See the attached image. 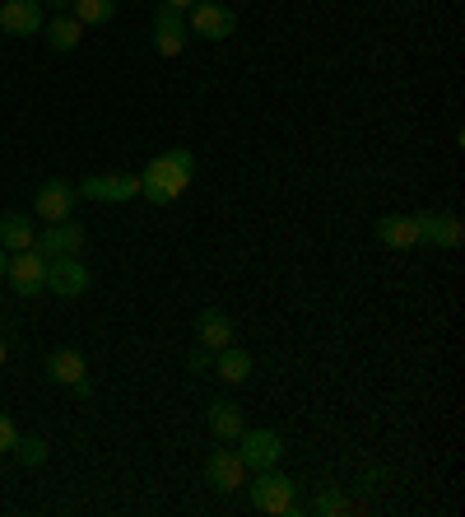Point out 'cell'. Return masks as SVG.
Instances as JSON below:
<instances>
[{
    "instance_id": "15",
    "label": "cell",
    "mask_w": 465,
    "mask_h": 517,
    "mask_svg": "<svg viewBox=\"0 0 465 517\" xmlns=\"http://www.w3.org/2000/svg\"><path fill=\"white\" fill-rule=\"evenodd\" d=\"M205 424H210V434L219 438V443H238V434L247 429V420H242L238 401H210V410H205Z\"/></svg>"
},
{
    "instance_id": "2",
    "label": "cell",
    "mask_w": 465,
    "mask_h": 517,
    "mask_svg": "<svg viewBox=\"0 0 465 517\" xmlns=\"http://www.w3.org/2000/svg\"><path fill=\"white\" fill-rule=\"evenodd\" d=\"M140 177H145V182H159V187L177 201V196L191 187V177H196V154L191 150H163V154L149 159Z\"/></svg>"
},
{
    "instance_id": "26",
    "label": "cell",
    "mask_w": 465,
    "mask_h": 517,
    "mask_svg": "<svg viewBox=\"0 0 465 517\" xmlns=\"http://www.w3.org/2000/svg\"><path fill=\"white\" fill-rule=\"evenodd\" d=\"M70 392L80 396V401H89V396H93V382H89V378H80V382H70Z\"/></svg>"
},
{
    "instance_id": "9",
    "label": "cell",
    "mask_w": 465,
    "mask_h": 517,
    "mask_svg": "<svg viewBox=\"0 0 465 517\" xmlns=\"http://www.w3.org/2000/svg\"><path fill=\"white\" fill-rule=\"evenodd\" d=\"M42 28H47L42 0H0V33H10V38H33Z\"/></svg>"
},
{
    "instance_id": "22",
    "label": "cell",
    "mask_w": 465,
    "mask_h": 517,
    "mask_svg": "<svg viewBox=\"0 0 465 517\" xmlns=\"http://www.w3.org/2000/svg\"><path fill=\"white\" fill-rule=\"evenodd\" d=\"M14 457H19V462L24 466H33V471H38V466H47V457H52V448H47V438H38V434H19L14 438Z\"/></svg>"
},
{
    "instance_id": "7",
    "label": "cell",
    "mask_w": 465,
    "mask_h": 517,
    "mask_svg": "<svg viewBox=\"0 0 465 517\" xmlns=\"http://www.w3.org/2000/svg\"><path fill=\"white\" fill-rule=\"evenodd\" d=\"M186 28L205 42H224V38H233V28H238V14L228 10V5H219V0H196Z\"/></svg>"
},
{
    "instance_id": "24",
    "label": "cell",
    "mask_w": 465,
    "mask_h": 517,
    "mask_svg": "<svg viewBox=\"0 0 465 517\" xmlns=\"http://www.w3.org/2000/svg\"><path fill=\"white\" fill-rule=\"evenodd\" d=\"M14 438H19V429H14V420L5 415V410H0V452H10Z\"/></svg>"
},
{
    "instance_id": "12",
    "label": "cell",
    "mask_w": 465,
    "mask_h": 517,
    "mask_svg": "<svg viewBox=\"0 0 465 517\" xmlns=\"http://www.w3.org/2000/svg\"><path fill=\"white\" fill-rule=\"evenodd\" d=\"M47 289L56 299H80L89 289V271H84L80 257H52L47 261Z\"/></svg>"
},
{
    "instance_id": "28",
    "label": "cell",
    "mask_w": 465,
    "mask_h": 517,
    "mask_svg": "<svg viewBox=\"0 0 465 517\" xmlns=\"http://www.w3.org/2000/svg\"><path fill=\"white\" fill-rule=\"evenodd\" d=\"M5 271H10V252L0 247V280H5Z\"/></svg>"
},
{
    "instance_id": "30",
    "label": "cell",
    "mask_w": 465,
    "mask_h": 517,
    "mask_svg": "<svg viewBox=\"0 0 465 517\" xmlns=\"http://www.w3.org/2000/svg\"><path fill=\"white\" fill-rule=\"evenodd\" d=\"M5 359H10V345H5V336H0V364H5Z\"/></svg>"
},
{
    "instance_id": "3",
    "label": "cell",
    "mask_w": 465,
    "mask_h": 517,
    "mask_svg": "<svg viewBox=\"0 0 465 517\" xmlns=\"http://www.w3.org/2000/svg\"><path fill=\"white\" fill-rule=\"evenodd\" d=\"M10 289L19 299H38L42 289H47V257H42L38 247H28V252H10V271H5Z\"/></svg>"
},
{
    "instance_id": "20",
    "label": "cell",
    "mask_w": 465,
    "mask_h": 517,
    "mask_svg": "<svg viewBox=\"0 0 465 517\" xmlns=\"http://www.w3.org/2000/svg\"><path fill=\"white\" fill-rule=\"evenodd\" d=\"M47 42H52V52H75L84 42V24L75 19V14H56L52 24H47Z\"/></svg>"
},
{
    "instance_id": "18",
    "label": "cell",
    "mask_w": 465,
    "mask_h": 517,
    "mask_svg": "<svg viewBox=\"0 0 465 517\" xmlns=\"http://www.w3.org/2000/svg\"><path fill=\"white\" fill-rule=\"evenodd\" d=\"M47 378L61 382V387H70V382L89 378V364H84L80 350H70V345H61V350L47 354Z\"/></svg>"
},
{
    "instance_id": "11",
    "label": "cell",
    "mask_w": 465,
    "mask_h": 517,
    "mask_svg": "<svg viewBox=\"0 0 465 517\" xmlns=\"http://www.w3.org/2000/svg\"><path fill=\"white\" fill-rule=\"evenodd\" d=\"M247 462L238 457V448H214L210 462H205V480H210L219 494H238L242 485H247Z\"/></svg>"
},
{
    "instance_id": "4",
    "label": "cell",
    "mask_w": 465,
    "mask_h": 517,
    "mask_svg": "<svg viewBox=\"0 0 465 517\" xmlns=\"http://www.w3.org/2000/svg\"><path fill=\"white\" fill-rule=\"evenodd\" d=\"M238 457L247 462V471H270L284 457V438L275 429H242L238 434Z\"/></svg>"
},
{
    "instance_id": "16",
    "label": "cell",
    "mask_w": 465,
    "mask_h": 517,
    "mask_svg": "<svg viewBox=\"0 0 465 517\" xmlns=\"http://www.w3.org/2000/svg\"><path fill=\"white\" fill-rule=\"evenodd\" d=\"M372 229H377V243L391 247V252H405V247L419 243V224H414V215H382Z\"/></svg>"
},
{
    "instance_id": "25",
    "label": "cell",
    "mask_w": 465,
    "mask_h": 517,
    "mask_svg": "<svg viewBox=\"0 0 465 517\" xmlns=\"http://www.w3.org/2000/svg\"><path fill=\"white\" fill-rule=\"evenodd\" d=\"M210 359H214V354L205 350V345H196V350L186 354V368H191V373H200V368H210Z\"/></svg>"
},
{
    "instance_id": "8",
    "label": "cell",
    "mask_w": 465,
    "mask_h": 517,
    "mask_svg": "<svg viewBox=\"0 0 465 517\" xmlns=\"http://www.w3.org/2000/svg\"><path fill=\"white\" fill-rule=\"evenodd\" d=\"M75 205H80V191H75V182H66V177H52V182H42L38 196H33V215L47 219V224H56V219L75 215Z\"/></svg>"
},
{
    "instance_id": "14",
    "label": "cell",
    "mask_w": 465,
    "mask_h": 517,
    "mask_svg": "<svg viewBox=\"0 0 465 517\" xmlns=\"http://www.w3.org/2000/svg\"><path fill=\"white\" fill-rule=\"evenodd\" d=\"M196 341L205 345V350H224V345H233V317L219 313V308H200L196 313Z\"/></svg>"
},
{
    "instance_id": "5",
    "label": "cell",
    "mask_w": 465,
    "mask_h": 517,
    "mask_svg": "<svg viewBox=\"0 0 465 517\" xmlns=\"http://www.w3.org/2000/svg\"><path fill=\"white\" fill-rule=\"evenodd\" d=\"M84 243H89V233H84V224H75V219H56V224H47V229L33 238V247H38L42 257H80Z\"/></svg>"
},
{
    "instance_id": "6",
    "label": "cell",
    "mask_w": 465,
    "mask_h": 517,
    "mask_svg": "<svg viewBox=\"0 0 465 517\" xmlns=\"http://www.w3.org/2000/svg\"><path fill=\"white\" fill-rule=\"evenodd\" d=\"M80 201H103V205H121V201H135L140 196V177L131 173H103V177H84L75 182Z\"/></svg>"
},
{
    "instance_id": "10",
    "label": "cell",
    "mask_w": 465,
    "mask_h": 517,
    "mask_svg": "<svg viewBox=\"0 0 465 517\" xmlns=\"http://www.w3.org/2000/svg\"><path fill=\"white\" fill-rule=\"evenodd\" d=\"M414 224H419V243L442 247V252L461 247V238H465L461 219H456L452 210H419V215H414Z\"/></svg>"
},
{
    "instance_id": "29",
    "label": "cell",
    "mask_w": 465,
    "mask_h": 517,
    "mask_svg": "<svg viewBox=\"0 0 465 517\" xmlns=\"http://www.w3.org/2000/svg\"><path fill=\"white\" fill-rule=\"evenodd\" d=\"M163 5H173V10H191L196 0H163Z\"/></svg>"
},
{
    "instance_id": "19",
    "label": "cell",
    "mask_w": 465,
    "mask_h": 517,
    "mask_svg": "<svg viewBox=\"0 0 465 517\" xmlns=\"http://www.w3.org/2000/svg\"><path fill=\"white\" fill-rule=\"evenodd\" d=\"M33 238H38V229L28 224V215H19V210L0 215V247H5V252H28Z\"/></svg>"
},
{
    "instance_id": "13",
    "label": "cell",
    "mask_w": 465,
    "mask_h": 517,
    "mask_svg": "<svg viewBox=\"0 0 465 517\" xmlns=\"http://www.w3.org/2000/svg\"><path fill=\"white\" fill-rule=\"evenodd\" d=\"M154 52L159 56H182L186 52V19H182V10H173V5H163V10L154 14Z\"/></svg>"
},
{
    "instance_id": "1",
    "label": "cell",
    "mask_w": 465,
    "mask_h": 517,
    "mask_svg": "<svg viewBox=\"0 0 465 517\" xmlns=\"http://www.w3.org/2000/svg\"><path fill=\"white\" fill-rule=\"evenodd\" d=\"M293 499H298V485H293L279 466L270 471H252V508L266 517H284L293 513Z\"/></svg>"
},
{
    "instance_id": "17",
    "label": "cell",
    "mask_w": 465,
    "mask_h": 517,
    "mask_svg": "<svg viewBox=\"0 0 465 517\" xmlns=\"http://www.w3.org/2000/svg\"><path fill=\"white\" fill-rule=\"evenodd\" d=\"M214 373H219V382H228V387H238V382L252 378V350H242V345H224V350H214Z\"/></svg>"
},
{
    "instance_id": "27",
    "label": "cell",
    "mask_w": 465,
    "mask_h": 517,
    "mask_svg": "<svg viewBox=\"0 0 465 517\" xmlns=\"http://www.w3.org/2000/svg\"><path fill=\"white\" fill-rule=\"evenodd\" d=\"M42 10H52V14H66V10H70V0H42Z\"/></svg>"
},
{
    "instance_id": "21",
    "label": "cell",
    "mask_w": 465,
    "mask_h": 517,
    "mask_svg": "<svg viewBox=\"0 0 465 517\" xmlns=\"http://www.w3.org/2000/svg\"><path fill=\"white\" fill-rule=\"evenodd\" d=\"M70 14H75L84 28H98L117 14V0H70Z\"/></svg>"
},
{
    "instance_id": "23",
    "label": "cell",
    "mask_w": 465,
    "mask_h": 517,
    "mask_svg": "<svg viewBox=\"0 0 465 517\" xmlns=\"http://www.w3.org/2000/svg\"><path fill=\"white\" fill-rule=\"evenodd\" d=\"M312 513H321V517H340V513H349V504H345V494L326 485V490L317 494V504H312Z\"/></svg>"
}]
</instances>
